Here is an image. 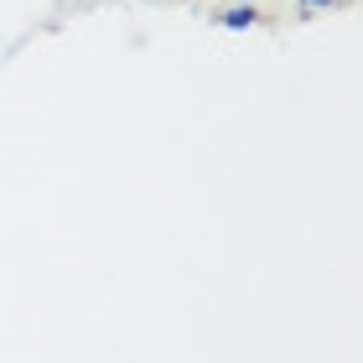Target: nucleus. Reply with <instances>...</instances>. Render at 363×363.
I'll list each match as a JSON object with an SVG mask.
<instances>
[{
    "mask_svg": "<svg viewBox=\"0 0 363 363\" xmlns=\"http://www.w3.org/2000/svg\"><path fill=\"white\" fill-rule=\"evenodd\" d=\"M311 6H322V0H311Z\"/></svg>",
    "mask_w": 363,
    "mask_h": 363,
    "instance_id": "f257e3e1",
    "label": "nucleus"
}]
</instances>
